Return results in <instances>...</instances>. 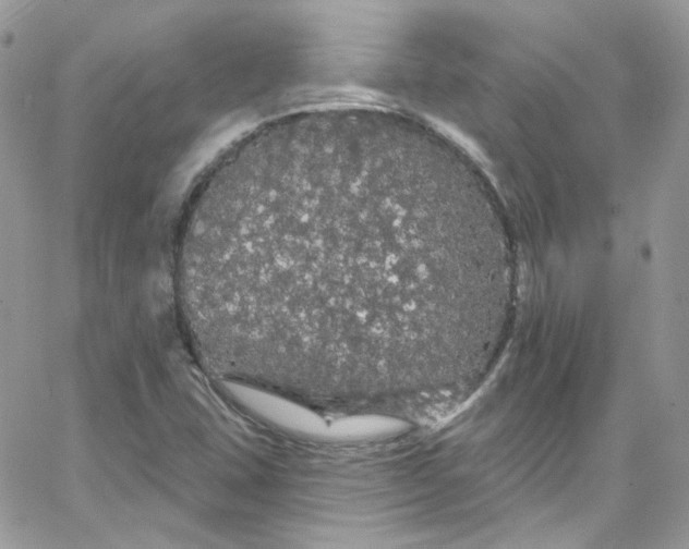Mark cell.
Wrapping results in <instances>:
<instances>
[{"label": "cell", "mask_w": 689, "mask_h": 549, "mask_svg": "<svg viewBox=\"0 0 689 549\" xmlns=\"http://www.w3.org/2000/svg\"><path fill=\"white\" fill-rule=\"evenodd\" d=\"M423 161L359 131L270 137L234 157L184 283L240 369L356 400L439 373L498 266Z\"/></svg>", "instance_id": "1"}]
</instances>
